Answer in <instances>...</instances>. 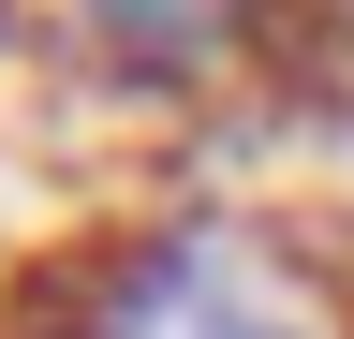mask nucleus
<instances>
[{"label": "nucleus", "mask_w": 354, "mask_h": 339, "mask_svg": "<svg viewBox=\"0 0 354 339\" xmlns=\"http://www.w3.org/2000/svg\"><path fill=\"white\" fill-rule=\"evenodd\" d=\"M0 45L133 104V118H236L266 89V15H236V0H88V15L0 30Z\"/></svg>", "instance_id": "f03ea898"}, {"label": "nucleus", "mask_w": 354, "mask_h": 339, "mask_svg": "<svg viewBox=\"0 0 354 339\" xmlns=\"http://www.w3.org/2000/svg\"><path fill=\"white\" fill-rule=\"evenodd\" d=\"M0 339H354V266L281 206L162 192L15 251Z\"/></svg>", "instance_id": "f257e3e1"}]
</instances>
